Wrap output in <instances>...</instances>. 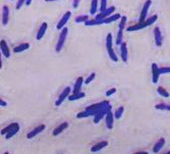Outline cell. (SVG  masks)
<instances>
[{
    "instance_id": "1",
    "label": "cell",
    "mask_w": 170,
    "mask_h": 154,
    "mask_svg": "<svg viewBox=\"0 0 170 154\" xmlns=\"http://www.w3.org/2000/svg\"><path fill=\"white\" fill-rule=\"evenodd\" d=\"M105 46H107L108 55H109L111 60L113 62H118V57L116 56L113 48V36L111 33H108L107 37H105Z\"/></svg>"
},
{
    "instance_id": "2",
    "label": "cell",
    "mask_w": 170,
    "mask_h": 154,
    "mask_svg": "<svg viewBox=\"0 0 170 154\" xmlns=\"http://www.w3.org/2000/svg\"><path fill=\"white\" fill-rule=\"evenodd\" d=\"M68 33H69V29L67 27L63 28L61 30L60 37H58V40L57 42V46H55V52H60L61 49L63 48L64 44H65V42H66L67 36H68Z\"/></svg>"
},
{
    "instance_id": "3",
    "label": "cell",
    "mask_w": 170,
    "mask_h": 154,
    "mask_svg": "<svg viewBox=\"0 0 170 154\" xmlns=\"http://www.w3.org/2000/svg\"><path fill=\"white\" fill-rule=\"evenodd\" d=\"M151 5H152V1H151V0H148V1H146L145 3H143L142 8V11H140L139 22V23H145L146 22V16H148V13H149V10H150Z\"/></svg>"
},
{
    "instance_id": "4",
    "label": "cell",
    "mask_w": 170,
    "mask_h": 154,
    "mask_svg": "<svg viewBox=\"0 0 170 154\" xmlns=\"http://www.w3.org/2000/svg\"><path fill=\"white\" fill-rule=\"evenodd\" d=\"M70 93H71V87H67L65 90H64L63 91H61V94H60V97L57 98V100L55 101V106H61V103L65 101L67 98H68L70 96Z\"/></svg>"
},
{
    "instance_id": "5",
    "label": "cell",
    "mask_w": 170,
    "mask_h": 154,
    "mask_svg": "<svg viewBox=\"0 0 170 154\" xmlns=\"http://www.w3.org/2000/svg\"><path fill=\"white\" fill-rule=\"evenodd\" d=\"M115 6H110V7H108L107 10H105L104 13H101L99 14H98L95 17V20L96 21H102V20H105V19H107V17H111L112 14L114 13V11H115Z\"/></svg>"
},
{
    "instance_id": "6",
    "label": "cell",
    "mask_w": 170,
    "mask_h": 154,
    "mask_svg": "<svg viewBox=\"0 0 170 154\" xmlns=\"http://www.w3.org/2000/svg\"><path fill=\"white\" fill-rule=\"evenodd\" d=\"M71 11H67V13H65V14H64L63 17H61V19L60 20V22L57 23V30H61L63 28H65L66 24L69 22L70 17H71Z\"/></svg>"
},
{
    "instance_id": "7",
    "label": "cell",
    "mask_w": 170,
    "mask_h": 154,
    "mask_svg": "<svg viewBox=\"0 0 170 154\" xmlns=\"http://www.w3.org/2000/svg\"><path fill=\"white\" fill-rule=\"evenodd\" d=\"M45 124H40V125H38L35 127L34 129H32V131L30 133H28V135H27V138L28 139H33L36 137L37 135H39L40 133H42L43 131L45 129Z\"/></svg>"
},
{
    "instance_id": "8",
    "label": "cell",
    "mask_w": 170,
    "mask_h": 154,
    "mask_svg": "<svg viewBox=\"0 0 170 154\" xmlns=\"http://www.w3.org/2000/svg\"><path fill=\"white\" fill-rule=\"evenodd\" d=\"M154 37H155V43L158 47L162 46L163 43V36L162 33H161V30L159 27H156L154 29Z\"/></svg>"
},
{
    "instance_id": "9",
    "label": "cell",
    "mask_w": 170,
    "mask_h": 154,
    "mask_svg": "<svg viewBox=\"0 0 170 154\" xmlns=\"http://www.w3.org/2000/svg\"><path fill=\"white\" fill-rule=\"evenodd\" d=\"M0 52H1V54L4 56L5 58H9L10 57V50L8 48V45L6 43V41L4 39H2L0 41Z\"/></svg>"
},
{
    "instance_id": "10",
    "label": "cell",
    "mask_w": 170,
    "mask_h": 154,
    "mask_svg": "<svg viewBox=\"0 0 170 154\" xmlns=\"http://www.w3.org/2000/svg\"><path fill=\"white\" fill-rule=\"evenodd\" d=\"M120 52H121V59L123 63H127L128 61V49H127V44L125 42H122L120 45Z\"/></svg>"
},
{
    "instance_id": "11",
    "label": "cell",
    "mask_w": 170,
    "mask_h": 154,
    "mask_svg": "<svg viewBox=\"0 0 170 154\" xmlns=\"http://www.w3.org/2000/svg\"><path fill=\"white\" fill-rule=\"evenodd\" d=\"M105 125H107L108 129H112L114 126V114L112 111H108L105 114Z\"/></svg>"
},
{
    "instance_id": "12",
    "label": "cell",
    "mask_w": 170,
    "mask_h": 154,
    "mask_svg": "<svg viewBox=\"0 0 170 154\" xmlns=\"http://www.w3.org/2000/svg\"><path fill=\"white\" fill-rule=\"evenodd\" d=\"M159 67L157 66V64H152V80L154 83H157L159 80Z\"/></svg>"
},
{
    "instance_id": "13",
    "label": "cell",
    "mask_w": 170,
    "mask_h": 154,
    "mask_svg": "<svg viewBox=\"0 0 170 154\" xmlns=\"http://www.w3.org/2000/svg\"><path fill=\"white\" fill-rule=\"evenodd\" d=\"M8 20H9V8H8L7 5H3V8H2V25L6 26Z\"/></svg>"
},
{
    "instance_id": "14",
    "label": "cell",
    "mask_w": 170,
    "mask_h": 154,
    "mask_svg": "<svg viewBox=\"0 0 170 154\" xmlns=\"http://www.w3.org/2000/svg\"><path fill=\"white\" fill-rule=\"evenodd\" d=\"M109 145V143H108L107 141H102V142H98V143H96L95 145H93V146L91 147V149H90V151L91 152H98V151H101L102 149H104V148H105Z\"/></svg>"
},
{
    "instance_id": "15",
    "label": "cell",
    "mask_w": 170,
    "mask_h": 154,
    "mask_svg": "<svg viewBox=\"0 0 170 154\" xmlns=\"http://www.w3.org/2000/svg\"><path fill=\"white\" fill-rule=\"evenodd\" d=\"M84 83V78L83 77H78L77 79H76V82L74 84V90H73V94H78L81 91V87L82 84Z\"/></svg>"
},
{
    "instance_id": "16",
    "label": "cell",
    "mask_w": 170,
    "mask_h": 154,
    "mask_svg": "<svg viewBox=\"0 0 170 154\" xmlns=\"http://www.w3.org/2000/svg\"><path fill=\"white\" fill-rule=\"evenodd\" d=\"M68 126H69V123L68 122H63V123H61L60 125L58 126H57L55 127V129H54V132H52V135L54 136H58L61 134V133H63L64 131H65V129H68Z\"/></svg>"
},
{
    "instance_id": "17",
    "label": "cell",
    "mask_w": 170,
    "mask_h": 154,
    "mask_svg": "<svg viewBox=\"0 0 170 154\" xmlns=\"http://www.w3.org/2000/svg\"><path fill=\"white\" fill-rule=\"evenodd\" d=\"M46 30H47V23L44 22V23H42V25L40 26L39 30H38V32H37V34H36V39H37V40H41V39H42V37L44 36Z\"/></svg>"
},
{
    "instance_id": "18",
    "label": "cell",
    "mask_w": 170,
    "mask_h": 154,
    "mask_svg": "<svg viewBox=\"0 0 170 154\" xmlns=\"http://www.w3.org/2000/svg\"><path fill=\"white\" fill-rule=\"evenodd\" d=\"M111 109L108 108V109H104V110H101L98 112V113H96L94 116H93V121H94V123H98L101 119H102L104 117H105V114H107L108 111H110Z\"/></svg>"
},
{
    "instance_id": "19",
    "label": "cell",
    "mask_w": 170,
    "mask_h": 154,
    "mask_svg": "<svg viewBox=\"0 0 170 154\" xmlns=\"http://www.w3.org/2000/svg\"><path fill=\"white\" fill-rule=\"evenodd\" d=\"M165 146V139L164 138H160L159 140L157 141V143L155 144V146L153 147V152L154 153H159V151Z\"/></svg>"
},
{
    "instance_id": "20",
    "label": "cell",
    "mask_w": 170,
    "mask_h": 154,
    "mask_svg": "<svg viewBox=\"0 0 170 154\" xmlns=\"http://www.w3.org/2000/svg\"><path fill=\"white\" fill-rule=\"evenodd\" d=\"M148 27V26L146 25V23H137L135 25H132V26H129L127 29H126V31L128 32H133V31H137V30H140V29H143Z\"/></svg>"
},
{
    "instance_id": "21",
    "label": "cell",
    "mask_w": 170,
    "mask_h": 154,
    "mask_svg": "<svg viewBox=\"0 0 170 154\" xmlns=\"http://www.w3.org/2000/svg\"><path fill=\"white\" fill-rule=\"evenodd\" d=\"M29 47H30V44L28 42H25V43H20L19 45H17L16 47L13 48V52H16V54H19V52H25V50H27Z\"/></svg>"
},
{
    "instance_id": "22",
    "label": "cell",
    "mask_w": 170,
    "mask_h": 154,
    "mask_svg": "<svg viewBox=\"0 0 170 154\" xmlns=\"http://www.w3.org/2000/svg\"><path fill=\"white\" fill-rule=\"evenodd\" d=\"M120 19H121V16H120L119 13H115V14H112V16L109 17H107V19L102 20V24H111L113 22H116V21H118Z\"/></svg>"
},
{
    "instance_id": "23",
    "label": "cell",
    "mask_w": 170,
    "mask_h": 154,
    "mask_svg": "<svg viewBox=\"0 0 170 154\" xmlns=\"http://www.w3.org/2000/svg\"><path fill=\"white\" fill-rule=\"evenodd\" d=\"M17 125H20V124L17 123V122H13V123L8 124V125L5 126L3 129H1L0 134H1V135H6V134H8V133H9V132L11 131V129H13L14 127H17Z\"/></svg>"
},
{
    "instance_id": "24",
    "label": "cell",
    "mask_w": 170,
    "mask_h": 154,
    "mask_svg": "<svg viewBox=\"0 0 170 154\" xmlns=\"http://www.w3.org/2000/svg\"><path fill=\"white\" fill-rule=\"evenodd\" d=\"M85 97V93H83V91H80V93L78 94H71V96L68 97L69 101H76V100H79V99H82V98Z\"/></svg>"
},
{
    "instance_id": "25",
    "label": "cell",
    "mask_w": 170,
    "mask_h": 154,
    "mask_svg": "<svg viewBox=\"0 0 170 154\" xmlns=\"http://www.w3.org/2000/svg\"><path fill=\"white\" fill-rule=\"evenodd\" d=\"M155 108L157 110H163V111H170V105L168 104H164V103H160V104H157L155 106Z\"/></svg>"
},
{
    "instance_id": "26",
    "label": "cell",
    "mask_w": 170,
    "mask_h": 154,
    "mask_svg": "<svg viewBox=\"0 0 170 154\" xmlns=\"http://www.w3.org/2000/svg\"><path fill=\"white\" fill-rule=\"evenodd\" d=\"M19 131H20V125H17V127H14L13 129H11V131L8 133V134L5 135V139H6V140H9V139L13 138L14 135H17Z\"/></svg>"
},
{
    "instance_id": "27",
    "label": "cell",
    "mask_w": 170,
    "mask_h": 154,
    "mask_svg": "<svg viewBox=\"0 0 170 154\" xmlns=\"http://www.w3.org/2000/svg\"><path fill=\"white\" fill-rule=\"evenodd\" d=\"M123 31L124 30H121V29H119L118 30V33H117V38H116V44L117 45H121V43L123 42Z\"/></svg>"
},
{
    "instance_id": "28",
    "label": "cell",
    "mask_w": 170,
    "mask_h": 154,
    "mask_svg": "<svg viewBox=\"0 0 170 154\" xmlns=\"http://www.w3.org/2000/svg\"><path fill=\"white\" fill-rule=\"evenodd\" d=\"M98 6V0H92L91 1V7H90V14H95L96 10Z\"/></svg>"
},
{
    "instance_id": "29",
    "label": "cell",
    "mask_w": 170,
    "mask_h": 154,
    "mask_svg": "<svg viewBox=\"0 0 170 154\" xmlns=\"http://www.w3.org/2000/svg\"><path fill=\"white\" fill-rule=\"evenodd\" d=\"M157 93L160 94V96H162V97H164V98H169V93L168 91H167L165 88L164 87H159L157 88Z\"/></svg>"
},
{
    "instance_id": "30",
    "label": "cell",
    "mask_w": 170,
    "mask_h": 154,
    "mask_svg": "<svg viewBox=\"0 0 170 154\" xmlns=\"http://www.w3.org/2000/svg\"><path fill=\"white\" fill-rule=\"evenodd\" d=\"M123 113H124V107H119L117 110L115 111V114H114V118H116V119H120V118L122 117Z\"/></svg>"
},
{
    "instance_id": "31",
    "label": "cell",
    "mask_w": 170,
    "mask_h": 154,
    "mask_svg": "<svg viewBox=\"0 0 170 154\" xmlns=\"http://www.w3.org/2000/svg\"><path fill=\"white\" fill-rule=\"evenodd\" d=\"M157 20H158V16L157 14H154V16H152L151 17H149L148 20H146L145 23H146V26H151V25H153Z\"/></svg>"
},
{
    "instance_id": "32",
    "label": "cell",
    "mask_w": 170,
    "mask_h": 154,
    "mask_svg": "<svg viewBox=\"0 0 170 154\" xmlns=\"http://www.w3.org/2000/svg\"><path fill=\"white\" fill-rule=\"evenodd\" d=\"M87 21H88V17H87L86 14H82V16H79L76 17L75 22L76 23H86Z\"/></svg>"
},
{
    "instance_id": "33",
    "label": "cell",
    "mask_w": 170,
    "mask_h": 154,
    "mask_svg": "<svg viewBox=\"0 0 170 154\" xmlns=\"http://www.w3.org/2000/svg\"><path fill=\"white\" fill-rule=\"evenodd\" d=\"M85 26H96V25H102V21H96L94 20H88L86 23H84Z\"/></svg>"
},
{
    "instance_id": "34",
    "label": "cell",
    "mask_w": 170,
    "mask_h": 154,
    "mask_svg": "<svg viewBox=\"0 0 170 154\" xmlns=\"http://www.w3.org/2000/svg\"><path fill=\"white\" fill-rule=\"evenodd\" d=\"M126 22H127V17H126L125 16L121 17V19H120V23H119V29H121V30H124Z\"/></svg>"
},
{
    "instance_id": "35",
    "label": "cell",
    "mask_w": 170,
    "mask_h": 154,
    "mask_svg": "<svg viewBox=\"0 0 170 154\" xmlns=\"http://www.w3.org/2000/svg\"><path fill=\"white\" fill-rule=\"evenodd\" d=\"M94 78H95V73H94V72L90 73L89 75H88V77H87V78L84 80V83H85V84H89L90 82H91Z\"/></svg>"
},
{
    "instance_id": "36",
    "label": "cell",
    "mask_w": 170,
    "mask_h": 154,
    "mask_svg": "<svg viewBox=\"0 0 170 154\" xmlns=\"http://www.w3.org/2000/svg\"><path fill=\"white\" fill-rule=\"evenodd\" d=\"M170 73V67H161L159 68V74H167Z\"/></svg>"
},
{
    "instance_id": "37",
    "label": "cell",
    "mask_w": 170,
    "mask_h": 154,
    "mask_svg": "<svg viewBox=\"0 0 170 154\" xmlns=\"http://www.w3.org/2000/svg\"><path fill=\"white\" fill-rule=\"evenodd\" d=\"M108 2L105 1V0H102L101 2V6H99V10H101V13H104V11L108 8Z\"/></svg>"
},
{
    "instance_id": "38",
    "label": "cell",
    "mask_w": 170,
    "mask_h": 154,
    "mask_svg": "<svg viewBox=\"0 0 170 154\" xmlns=\"http://www.w3.org/2000/svg\"><path fill=\"white\" fill-rule=\"evenodd\" d=\"M115 93H116V88H115V87L110 88L109 90L105 91V96H107V97H111V96H112V94H114Z\"/></svg>"
},
{
    "instance_id": "39",
    "label": "cell",
    "mask_w": 170,
    "mask_h": 154,
    "mask_svg": "<svg viewBox=\"0 0 170 154\" xmlns=\"http://www.w3.org/2000/svg\"><path fill=\"white\" fill-rule=\"evenodd\" d=\"M24 4H25V1H24V0H20V1H17V5H16V10H20V8L22 7Z\"/></svg>"
},
{
    "instance_id": "40",
    "label": "cell",
    "mask_w": 170,
    "mask_h": 154,
    "mask_svg": "<svg viewBox=\"0 0 170 154\" xmlns=\"http://www.w3.org/2000/svg\"><path fill=\"white\" fill-rule=\"evenodd\" d=\"M79 3H80V1H79V0H74V1L72 2L73 7H74V8H77L78 5H79Z\"/></svg>"
},
{
    "instance_id": "41",
    "label": "cell",
    "mask_w": 170,
    "mask_h": 154,
    "mask_svg": "<svg viewBox=\"0 0 170 154\" xmlns=\"http://www.w3.org/2000/svg\"><path fill=\"white\" fill-rule=\"evenodd\" d=\"M0 106H1V107H6V106H7V103L5 102V101L2 100V99H0Z\"/></svg>"
},
{
    "instance_id": "42",
    "label": "cell",
    "mask_w": 170,
    "mask_h": 154,
    "mask_svg": "<svg viewBox=\"0 0 170 154\" xmlns=\"http://www.w3.org/2000/svg\"><path fill=\"white\" fill-rule=\"evenodd\" d=\"M2 68V54L1 52H0V69Z\"/></svg>"
},
{
    "instance_id": "43",
    "label": "cell",
    "mask_w": 170,
    "mask_h": 154,
    "mask_svg": "<svg viewBox=\"0 0 170 154\" xmlns=\"http://www.w3.org/2000/svg\"><path fill=\"white\" fill-rule=\"evenodd\" d=\"M133 154H149L148 152H146V151H139V152H135Z\"/></svg>"
},
{
    "instance_id": "44",
    "label": "cell",
    "mask_w": 170,
    "mask_h": 154,
    "mask_svg": "<svg viewBox=\"0 0 170 154\" xmlns=\"http://www.w3.org/2000/svg\"><path fill=\"white\" fill-rule=\"evenodd\" d=\"M31 3H32V0H27V1H25V4L27 5V6L28 5H30Z\"/></svg>"
},
{
    "instance_id": "45",
    "label": "cell",
    "mask_w": 170,
    "mask_h": 154,
    "mask_svg": "<svg viewBox=\"0 0 170 154\" xmlns=\"http://www.w3.org/2000/svg\"><path fill=\"white\" fill-rule=\"evenodd\" d=\"M164 154H170V151H167V152H165Z\"/></svg>"
},
{
    "instance_id": "46",
    "label": "cell",
    "mask_w": 170,
    "mask_h": 154,
    "mask_svg": "<svg viewBox=\"0 0 170 154\" xmlns=\"http://www.w3.org/2000/svg\"><path fill=\"white\" fill-rule=\"evenodd\" d=\"M3 154H9V152H7V151H6V152H4Z\"/></svg>"
}]
</instances>
